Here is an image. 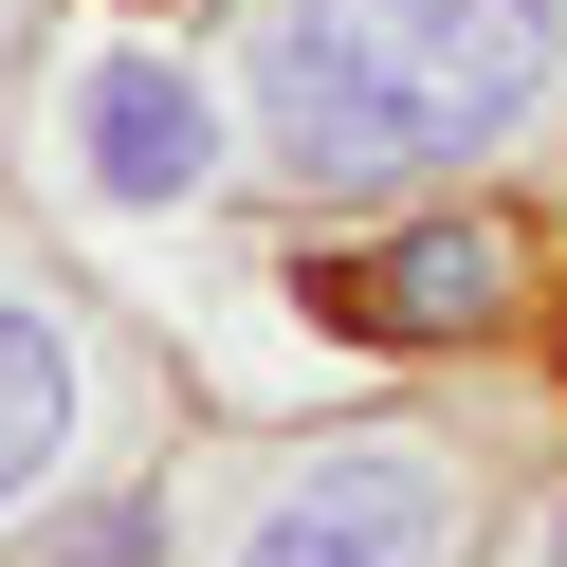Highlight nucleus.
Listing matches in <instances>:
<instances>
[{
	"label": "nucleus",
	"mask_w": 567,
	"mask_h": 567,
	"mask_svg": "<svg viewBox=\"0 0 567 567\" xmlns=\"http://www.w3.org/2000/svg\"><path fill=\"white\" fill-rule=\"evenodd\" d=\"M220 74L257 202H440L567 147V0H220Z\"/></svg>",
	"instance_id": "obj_1"
},
{
	"label": "nucleus",
	"mask_w": 567,
	"mask_h": 567,
	"mask_svg": "<svg viewBox=\"0 0 567 567\" xmlns=\"http://www.w3.org/2000/svg\"><path fill=\"white\" fill-rule=\"evenodd\" d=\"M530 530V440L457 367L384 403H293L184 457V567H513Z\"/></svg>",
	"instance_id": "obj_2"
},
{
	"label": "nucleus",
	"mask_w": 567,
	"mask_h": 567,
	"mask_svg": "<svg viewBox=\"0 0 567 567\" xmlns=\"http://www.w3.org/2000/svg\"><path fill=\"white\" fill-rule=\"evenodd\" d=\"M165 440H184L165 330L128 311L111 257H74L38 202L0 184V567L38 549L92 476H128V457H165Z\"/></svg>",
	"instance_id": "obj_4"
},
{
	"label": "nucleus",
	"mask_w": 567,
	"mask_h": 567,
	"mask_svg": "<svg viewBox=\"0 0 567 567\" xmlns=\"http://www.w3.org/2000/svg\"><path fill=\"white\" fill-rule=\"evenodd\" d=\"M0 184L38 202L74 257H184L257 202V147H238V74L220 19H147V0H74L55 55L0 111Z\"/></svg>",
	"instance_id": "obj_3"
},
{
	"label": "nucleus",
	"mask_w": 567,
	"mask_h": 567,
	"mask_svg": "<svg viewBox=\"0 0 567 567\" xmlns=\"http://www.w3.org/2000/svg\"><path fill=\"white\" fill-rule=\"evenodd\" d=\"M55 19H74V0H0V111H19V74L55 55Z\"/></svg>",
	"instance_id": "obj_6"
},
{
	"label": "nucleus",
	"mask_w": 567,
	"mask_h": 567,
	"mask_svg": "<svg viewBox=\"0 0 567 567\" xmlns=\"http://www.w3.org/2000/svg\"><path fill=\"white\" fill-rule=\"evenodd\" d=\"M275 330L348 348V367H476V348L530 330L549 257H530L513 184H440V202H348V220H293L275 202V257H257Z\"/></svg>",
	"instance_id": "obj_5"
}]
</instances>
